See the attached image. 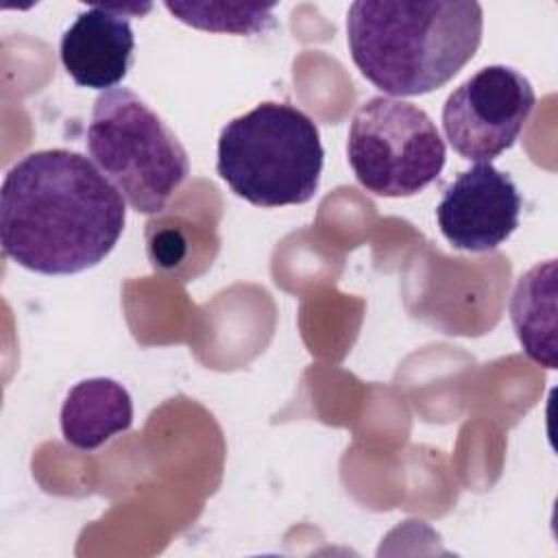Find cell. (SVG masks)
I'll use <instances>...</instances> for the list:
<instances>
[{
    "mask_svg": "<svg viewBox=\"0 0 558 558\" xmlns=\"http://www.w3.org/2000/svg\"><path fill=\"white\" fill-rule=\"evenodd\" d=\"M135 35L118 7L92 4L63 33L59 57L65 72L81 87L113 89L131 70Z\"/></svg>",
    "mask_w": 558,
    "mask_h": 558,
    "instance_id": "8",
    "label": "cell"
},
{
    "mask_svg": "<svg viewBox=\"0 0 558 558\" xmlns=\"http://www.w3.org/2000/svg\"><path fill=\"white\" fill-rule=\"evenodd\" d=\"M166 9L183 24L214 33L257 35L275 24L272 7L214 4V2H166Z\"/></svg>",
    "mask_w": 558,
    "mask_h": 558,
    "instance_id": "11",
    "label": "cell"
},
{
    "mask_svg": "<svg viewBox=\"0 0 558 558\" xmlns=\"http://www.w3.org/2000/svg\"><path fill=\"white\" fill-rule=\"evenodd\" d=\"M534 102V87L521 72L486 65L449 94L442 129L460 157L490 161L519 140Z\"/></svg>",
    "mask_w": 558,
    "mask_h": 558,
    "instance_id": "6",
    "label": "cell"
},
{
    "mask_svg": "<svg viewBox=\"0 0 558 558\" xmlns=\"http://www.w3.org/2000/svg\"><path fill=\"white\" fill-rule=\"evenodd\" d=\"M216 170L253 205H303L323 172L318 126L294 105L262 102L220 131Z\"/></svg>",
    "mask_w": 558,
    "mask_h": 558,
    "instance_id": "3",
    "label": "cell"
},
{
    "mask_svg": "<svg viewBox=\"0 0 558 558\" xmlns=\"http://www.w3.org/2000/svg\"><path fill=\"white\" fill-rule=\"evenodd\" d=\"M510 316L523 351L538 364L556 366V262L536 264L517 281Z\"/></svg>",
    "mask_w": 558,
    "mask_h": 558,
    "instance_id": "10",
    "label": "cell"
},
{
    "mask_svg": "<svg viewBox=\"0 0 558 558\" xmlns=\"http://www.w3.org/2000/svg\"><path fill=\"white\" fill-rule=\"evenodd\" d=\"M124 203L113 183L81 153L35 150L2 181V253L41 275L87 270L118 244L126 222Z\"/></svg>",
    "mask_w": 558,
    "mask_h": 558,
    "instance_id": "1",
    "label": "cell"
},
{
    "mask_svg": "<svg viewBox=\"0 0 558 558\" xmlns=\"http://www.w3.org/2000/svg\"><path fill=\"white\" fill-rule=\"evenodd\" d=\"M347 157L362 187L399 198L414 196L436 181L447 153L423 109L399 98L373 96L351 120Z\"/></svg>",
    "mask_w": 558,
    "mask_h": 558,
    "instance_id": "5",
    "label": "cell"
},
{
    "mask_svg": "<svg viewBox=\"0 0 558 558\" xmlns=\"http://www.w3.org/2000/svg\"><path fill=\"white\" fill-rule=\"evenodd\" d=\"M133 423V401L126 388L109 377L78 381L61 405V432L68 445L94 451Z\"/></svg>",
    "mask_w": 558,
    "mask_h": 558,
    "instance_id": "9",
    "label": "cell"
},
{
    "mask_svg": "<svg viewBox=\"0 0 558 558\" xmlns=\"http://www.w3.org/2000/svg\"><path fill=\"white\" fill-rule=\"evenodd\" d=\"M521 194L512 177L477 161L442 192L436 220L445 240L460 251H493L519 227Z\"/></svg>",
    "mask_w": 558,
    "mask_h": 558,
    "instance_id": "7",
    "label": "cell"
},
{
    "mask_svg": "<svg viewBox=\"0 0 558 558\" xmlns=\"http://www.w3.org/2000/svg\"><path fill=\"white\" fill-rule=\"evenodd\" d=\"M477 2H366L347 13L351 59L384 94L423 96L447 85L477 52Z\"/></svg>",
    "mask_w": 558,
    "mask_h": 558,
    "instance_id": "2",
    "label": "cell"
},
{
    "mask_svg": "<svg viewBox=\"0 0 558 558\" xmlns=\"http://www.w3.org/2000/svg\"><path fill=\"white\" fill-rule=\"evenodd\" d=\"M87 150L96 168L140 214L161 211L190 174V159L177 135L126 87H113L96 98Z\"/></svg>",
    "mask_w": 558,
    "mask_h": 558,
    "instance_id": "4",
    "label": "cell"
}]
</instances>
